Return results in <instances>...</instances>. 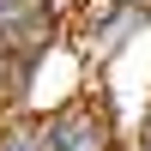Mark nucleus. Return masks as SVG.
Here are the masks:
<instances>
[{
    "instance_id": "nucleus-1",
    "label": "nucleus",
    "mask_w": 151,
    "mask_h": 151,
    "mask_svg": "<svg viewBox=\"0 0 151 151\" xmlns=\"http://www.w3.org/2000/svg\"><path fill=\"white\" fill-rule=\"evenodd\" d=\"M145 24H151V6H121V0H73L67 6V36L85 67H109L115 55H127L133 36H145Z\"/></svg>"
},
{
    "instance_id": "nucleus-2",
    "label": "nucleus",
    "mask_w": 151,
    "mask_h": 151,
    "mask_svg": "<svg viewBox=\"0 0 151 151\" xmlns=\"http://www.w3.org/2000/svg\"><path fill=\"white\" fill-rule=\"evenodd\" d=\"M36 115H42V145L48 151H127L121 121L109 115L91 91H73V97H60V103L36 109Z\"/></svg>"
},
{
    "instance_id": "nucleus-3",
    "label": "nucleus",
    "mask_w": 151,
    "mask_h": 151,
    "mask_svg": "<svg viewBox=\"0 0 151 151\" xmlns=\"http://www.w3.org/2000/svg\"><path fill=\"white\" fill-rule=\"evenodd\" d=\"M67 42V6L60 0H0V48L24 67Z\"/></svg>"
},
{
    "instance_id": "nucleus-4",
    "label": "nucleus",
    "mask_w": 151,
    "mask_h": 151,
    "mask_svg": "<svg viewBox=\"0 0 151 151\" xmlns=\"http://www.w3.org/2000/svg\"><path fill=\"white\" fill-rule=\"evenodd\" d=\"M0 151H48L42 145V115L36 109H6L0 115Z\"/></svg>"
},
{
    "instance_id": "nucleus-5",
    "label": "nucleus",
    "mask_w": 151,
    "mask_h": 151,
    "mask_svg": "<svg viewBox=\"0 0 151 151\" xmlns=\"http://www.w3.org/2000/svg\"><path fill=\"white\" fill-rule=\"evenodd\" d=\"M24 85H30V67L0 48V109H24Z\"/></svg>"
},
{
    "instance_id": "nucleus-6",
    "label": "nucleus",
    "mask_w": 151,
    "mask_h": 151,
    "mask_svg": "<svg viewBox=\"0 0 151 151\" xmlns=\"http://www.w3.org/2000/svg\"><path fill=\"white\" fill-rule=\"evenodd\" d=\"M133 151H151V103H145V115H139V145Z\"/></svg>"
},
{
    "instance_id": "nucleus-7",
    "label": "nucleus",
    "mask_w": 151,
    "mask_h": 151,
    "mask_svg": "<svg viewBox=\"0 0 151 151\" xmlns=\"http://www.w3.org/2000/svg\"><path fill=\"white\" fill-rule=\"evenodd\" d=\"M121 6H151V0H121Z\"/></svg>"
},
{
    "instance_id": "nucleus-8",
    "label": "nucleus",
    "mask_w": 151,
    "mask_h": 151,
    "mask_svg": "<svg viewBox=\"0 0 151 151\" xmlns=\"http://www.w3.org/2000/svg\"><path fill=\"white\" fill-rule=\"evenodd\" d=\"M60 6H73V0H60Z\"/></svg>"
},
{
    "instance_id": "nucleus-9",
    "label": "nucleus",
    "mask_w": 151,
    "mask_h": 151,
    "mask_svg": "<svg viewBox=\"0 0 151 151\" xmlns=\"http://www.w3.org/2000/svg\"><path fill=\"white\" fill-rule=\"evenodd\" d=\"M0 115H6V109H0Z\"/></svg>"
}]
</instances>
